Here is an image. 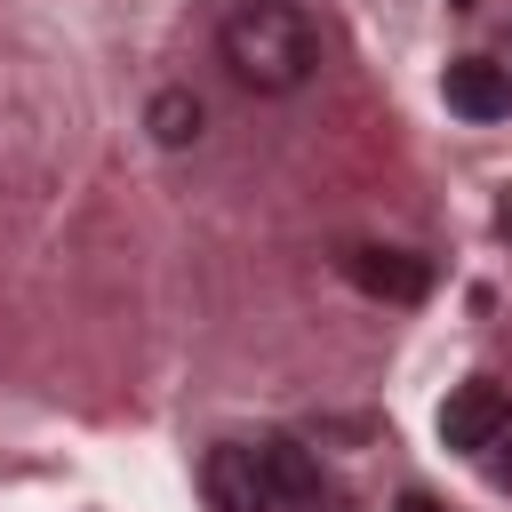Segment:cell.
Here are the masks:
<instances>
[{"label":"cell","instance_id":"8992f818","mask_svg":"<svg viewBox=\"0 0 512 512\" xmlns=\"http://www.w3.org/2000/svg\"><path fill=\"white\" fill-rule=\"evenodd\" d=\"M256 456H264V480H272V496H280V512H320V456L304 448V440H288V432H272V440H256Z\"/></svg>","mask_w":512,"mask_h":512},{"label":"cell","instance_id":"52a82bcc","mask_svg":"<svg viewBox=\"0 0 512 512\" xmlns=\"http://www.w3.org/2000/svg\"><path fill=\"white\" fill-rule=\"evenodd\" d=\"M200 120H208V112H200V96H192V88H160V96H152V112H144V128H152V144H160V152L200 144Z\"/></svg>","mask_w":512,"mask_h":512},{"label":"cell","instance_id":"3957f363","mask_svg":"<svg viewBox=\"0 0 512 512\" xmlns=\"http://www.w3.org/2000/svg\"><path fill=\"white\" fill-rule=\"evenodd\" d=\"M344 280L376 304H424L432 296V264L408 248H344Z\"/></svg>","mask_w":512,"mask_h":512},{"label":"cell","instance_id":"277c9868","mask_svg":"<svg viewBox=\"0 0 512 512\" xmlns=\"http://www.w3.org/2000/svg\"><path fill=\"white\" fill-rule=\"evenodd\" d=\"M504 424H512V400H504V384H488V376H472V384H456L448 400H440V440L448 448H496L504 440Z\"/></svg>","mask_w":512,"mask_h":512},{"label":"cell","instance_id":"9c48e42d","mask_svg":"<svg viewBox=\"0 0 512 512\" xmlns=\"http://www.w3.org/2000/svg\"><path fill=\"white\" fill-rule=\"evenodd\" d=\"M504 480H512V448H504Z\"/></svg>","mask_w":512,"mask_h":512},{"label":"cell","instance_id":"ba28073f","mask_svg":"<svg viewBox=\"0 0 512 512\" xmlns=\"http://www.w3.org/2000/svg\"><path fill=\"white\" fill-rule=\"evenodd\" d=\"M392 512H440V504H432V496H400Z\"/></svg>","mask_w":512,"mask_h":512},{"label":"cell","instance_id":"5b68a950","mask_svg":"<svg viewBox=\"0 0 512 512\" xmlns=\"http://www.w3.org/2000/svg\"><path fill=\"white\" fill-rule=\"evenodd\" d=\"M440 96H448V112H464V120H504V112H512V72L488 64V56H456V64L440 72Z\"/></svg>","mask_w":512,"mask_h":512},{"label":"cell","instance_id":"30bf717a","mask_svg":"<svg viewBox=\"0 0 512 512\" xmlns=\"http://www.w3.org/2000/svg\"><path fill=\"white\" fill-rule=\"evenodd\" d=\"M448 8H480V0H448Z\"/></svg>","mask_w":512,"mask_h":512},{"label":"cell","instance_id":"6da1fadb","mask_svg":"<svg viewBox=\"0 0 512 512\" xmlns=\"http://www.w3.org/2000/svg\"><path fill=\"white\" fill-rule=\"evenodd\" d=\"M216 56L240 88L256 96H288L320 72V24L296 0H232L216 16Z\"/></svg>","mask_w":512,"mask_h":512},{"label":"cell","instance_id":"7a4b0ae2","mask_svg":"<svg viewBox=\"0 0 512 512\" xmlns=\"http://www.w3.org/2000/svg\"><path fill=\"white\" fill-rule=\"evenodd\" d=\"M200 496H208V512H280V496L264 480V456L248 440H216L200 456Z\"/></svg>","mask_w":512,"mask_h":512}]
</instances>
